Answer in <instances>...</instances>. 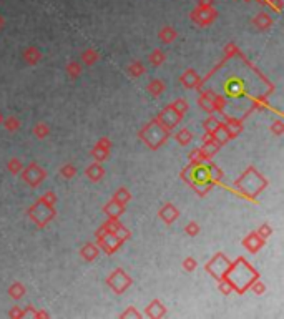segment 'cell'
<instances>
[{"label": "cell", "mask_w": 284, "mask_h": 319, "mask_svg": "<svg viewBox=\"0 0 284 319\" xmlns=\"http://www.w3.org/2000/svg\"><path fill=\"white\" fill-rule=\"evenodd\" d=\"M225 278L233 285L234 291L238 294H243L246 290H250L253 281H256L259 278V273L244 260V258H238L236 261L231 263V266H229Z\"/></svg>", "instance_id": "6da1fadb"}, {"label": "cell", "mask_w": 284, "mask_h": 319, "mask_svg": "<svg viewBox=\"0 0 284 319\" xmlns=\"http://www.w3.org/2000/svg\"><path fill=\"white\" fill-rule=\"evenodd\" d=\"M234 186H236V190L239 191V195H243L247 200L255 201L256 196L268 186V180H266L255 166H250L236 180Z\"/></svg>", "instance_id": "7a4b0ae2"}, {"label": "cell", "mask_w": 284, "mask_h": 319, "mask_svg": "<svg viewBox=\"0 0 284 319\" xmlns=\"http://www.w3.org/2000/svg\"><path fill=\"white\" fill-rule=\"evenodd\" d=\"M138 136H140L152 150H158L163 143H166L168 136H170V130H168L166 126H163L158 122V118H155L147 126H143Z\"/></svg>", "instance_id": "3957f363"}, {"label": "cell", "mask_w": 284, "mask_h": 319, "mask_svg": "<svg viewBox=\"0 0 284 319\" xmlns=\"http://www.w3.org/2000/svg\"><path fill=\"white\" fill-rule=\"evenodd\" d=\"M28 218L32 220L39 228H45L53 218H55V208L48 206L42 200H39L35 204L28 208Z\"/></svg>", "instance_id": "277c9868"}, {"label": "cell", "mask_w": 284, "mask_h": 319, "mask_svg": "<svg viewBox=\"0 0 284 319\" xmlns=\"http://www.w3.org/2000/svg\"><path fill=\"white\" fill-rule=\"evenodd\" d=\"M131 276L130 274H126L125 271L122 268H117L113 271V273L108 276V279H106V285L112 288V291L115 294H122L125 293L128 288L131 286Z\"/></svg>", "instance_id": "5b68a950"}, {"label": "cell", "mask_w": 284, "mask_h": 319, "mask_svg": "<svg viewBox=\"0 0 284 319\" xmlns=\"http://www.w3.org/2000/svg\"><path fill=\"white\" fill-rule=\"evenodd\" d=\"M229 266H231V261H229L223 253H218V255H215L208 261L206 271L213 276L215 279H221V278H225V274L228 273Z\"/></svg>", "instance_id": "8992f818"}, {"label": "cell", "mask_w": 284, "mask_h": 319, "mask_svg": "<svg viewBox=\"0 0 284 319\" xmlns=\"http://www.w3.org/2000/svg\"><path fill=\"white\" fill-rule=\"evenodd\" d=\"M190 19L199 27H206L218 19V10L215 7H196L191 12Z\"/></svg>", "instance_id": "52a82bcc"}, {"label": "cell", "mask_w": 284, "mask_h": 319, "mask_svg": "<svg viewBox=\"0 0 284 319\" xmlns=\"http://www.w3.org/2000/svg\"><path fill=\"white\" fill-rule=\"evenodd\" d=\"M20 176H22V180H23V182H25L27 185L33 186V188H35V186H39V185L45 180L47 171L44 170V168H40L37 163H30V165H27V166L22 170Z\"/></svg>", "instance_id": "ba28073f"}, {"label": "cell", "mask_w": 284, "mask_h": 319, "mask_svg": "<svg viewBox=\"0 0 284 319\" xmlns=\"http://www.w3.org/2000/svg\"><path fill=\"white\" fill-rule=\"evenodd\" d=\"M158 122L163 125V126H166L168 130H173L174 126H178V123L181 122V117L180 113L174 110V108L171 107V105H168V107H165L163 108V110L158 113Z\"/></svg>", "instance_id": "9c48e42d"}, {"label": "cell", "mask_w": 284, "mask_h": 319, "mask_svg": "<svg viewBox=\"0 0 284 319\" xmlns=\"http://www.w3.org/2000/svg\"><path fill=\"white\" fill-rule=\"evenodd\" d=\"M96 243H98V246L106 253V255H113V253L122 246V241H120L113 233H106L105 236L101 239H98Z\"/></svg>", "instance_id": "30bf717a"}, {"label": "cell", "mask_w": 284, "mask_h": 319, "mask_svg": "<svg viewBox=\"0 0 284 319\" xmlns=\"http://www.w3.org/2000/svg\"><path fill=\"white\" fill-rule=\"evenodd\" d=\"M264 243H266V239L259 236V234H258L256 231L250 233V234H247V236L243 239V246H244V248H246L247 251H250V253H258V251L264 246Z\"/></svg>", "instance_id": "8fae6325"}, {"label": "cell", "mask_w": 284, "mask_h": 319, "mask_svg": "<svg viewBox=\"0 0 284 319\" xmlns=\"http://www.w3.org/2000/svg\"><path fill=\"white\" fill-rule=\"evenodd\" d=\"M180 82L183 83V87H186V88H198V87H201V83H203L199 75L196 74V70H193V68L186 70L185 74L181 75Z\"/></svg>", "instance_id": "7c38bea8"}, {"label": "cell", "mask_w": 284, "mask_h": 319, "mask_svg": "<svg viewBox=\"0 0 284 319\" xmlns=\"http://www.w3.org/2000/svg\"><path fill=\"white\" fill-rule=\"evenodd\" d=\"M125 209H126V204H122L115 200H110L105 206H103V211L108 218H115V220H120V216L125 215Z\"/></svg>", "instance_id": "4fadbf2b"}, {"label": "cell", "mask_w": 284, "mask_h": 319, "mask_svg": "<svg viewBox=\"0 0 284 319\" xmlns=\"http://www.w3.org/2000/svg\"><path fill=\"white\" fill-rule=\"evenodd\" d=\"M158 215H160V218L166 223V225H171V223L178 218L180 211H178V208L174 206L173 203H166L165 206H161V209L158 211Z\"/></svg>", "instance_id": "5bb4252c"}, {"label": "cell", "mask_w": 284, "mask_h": 319, "mask_svg": "<svg viewBox=\"0 0 284 319\" xmlns=\"http://www.w3.org/2000/svg\"><path fill=\"white\" fill-rule=\"evenodd\" d=\"M253 25H255V28L259 30V32H264V30L271 28V25H273V17L269 14H266V12H261V14L255 15Z\"/></svg>", "instance_id": "9a60e30c"}, {"label": "cell", "mask_w": 284, "mask_h": 319, "mask_svg": "<svg viewBox=\"0 0 284 319\" xmlns=\"http://www.w3.org/2000/svg\"><path fill=\"white\" fill-rule=\"evenodd\" d=\"M166 314V308L161 304V301L160 299H153L152 303L148 304V308L147 311H145V316L147 317H163Z\"/></svg>", "instance_id": "2e32d148"}, {"label": "cell", "mask_w": 284, "mask_h": 319, "mask_svg": "<svg viewBox=\"0 0 284 319\" xmlns=\"http://www.w3.org/2000/svg\"><path fill=\"white\" fill-rule=\"evenodd\" d=\"M87 176L92 180V182H100L101 178H103V174H105V168L101 166V163H98V161H93L92 165H90L87 168Z\"/></svg>", "instance_id": "e0dca14e"}, {"label": "cell", "mask_w": 284, "mask_h": 319, "mask_svg": "<svg viewBox=\"0 0 284 319\" xmlns=\"http://www.w3.org/2000/svg\"><path fill=\"white\" fill-rule=\"evenodd\" d=\"M98 255H100V246H96L95 243H87L85 246H82L80 250V256L85 261H93Z\"/></svg>", "instance_id": "ac0fdd59"}, {"label": "cell", "mask_w": 284, "mask_h": 319, "mask_svg": "<svg viewBox=\"0 0 284 319\" xmlns=\"http://www.w3.org/2000/svg\"><path fill=\"white\" fill-rule=\"evenodd\" d=\"M223 125L226 126L228 133L231 138H236L241 131H243V123H241V120L238 118H228L226 122H223Z\"/></svg>", "instance_id": "d6986e66"}, {"label": "cell", "mask_w": 284, "mask_h": 319, "mask_svg": "<svg viewBox=\"0 0 284 319\" xmlns=\"http://www.w3.org/2000/svg\"><path fill=\"white\" fill-rule=\"evenodd\" d=\"M23 60H25L28 65H37L42 60V52L33 45L27 47V49L23 50Z\"/></svg>", "instance_id": "ffe728a7"}, {"label": "cell", "mask_w": 284, "mask_h": 319, "mask_svg": "<svg viewBox=\"0 0 284 319\" xmlns=\"http://www.w3.org/2000/svg\"><path fill=\"white\" fill-rule=\"evenodd\" d=\"M158 39L163 42V44H173V42L178 39V32H176V30H174L173 27L166 25V27H163V28L160 30Z\"/></svg>", "instance_id": "44dd1931"}, {"label": "cell", "mask_w": 284, "mask_h": 319, "mask_svg": "<svg viewBox=\"0 0 284 319\" xmlns=\"http://www.w3.org/2000/svg\"><path fill=\"white\" fill-rule=\"evenodd\" d=\"M203 143H204V147H203L201 150L204 152V155L208 156V158H211V156H213L215 153H218V152H220V147H221V145L215 140L213 136L208 138V140H204Z\"/></svg>", "instance_id": "7402d4cb"}, {"label": "cell", "mask_w": 284, "mask_h": 319, "mask_svg": "<svg viewBox=\"0 0 284 319\" xmlns=\"http://www.w3.org/2000/svg\"><path fill=\"white\" fill-rule=\"evenodd\" d=\"M213 138L220 143V145H225V143H228L229 138H231V136H229V133H228L226 126L223 125V122L218 125V128H216V130L213 131Z\"/></svg>", "instance_id": "603a6c76"}, {"label": "cell", "mask_w": 284, "mask_h": 319, "mask_svg": "<svg viewBox=\"0 0 284 319\" xmlns=\"http://www.w3.org/2000/svg\"><path fill=\"white\" fill-rule=\"evenodd\" d=\"M108 155H110V148H105L103 145H100V143H96L95 148L92 150V156L95 161H98V163H101L103 160L108 158Z\"/></svg>", "instance_id": "cb8c5ba5"}, {"label": "cell", "mask_w": 284, "mask_h": 319, "mask_svg": "<svg viewBox=\"0 0 284 319\" xmlns=\"http://www.w3.org/2000/svg\"><path fill=\"white\" fill-rule=\"evenodd\" d=\"M147 90H148L150 95H153V97H160V95L166 90V87H165V83H163L161 80H158V78H156V80H152V82L148 83Z\"/></svg>", "instance_id": "d4e9b609"}, {"label": "cell", "mask_w": 284, "mask_h": 319, "mask_svg": "<svg viewBox=\"0 0 284 319\" xmlns=\"http://www.w3.org/2000/svg\"><path fill=\"white\" fill-rule=\"evenodd\" d=\"M98 52L93 50V49H87L85 52L82 53V62L87 65V67H92V65H95L96 62H98Z\"/></svg>", "instance_id": "484cf974"}, {"label": "cell", "mask_w": 284, "mask_h": 319, "mask_svg": "<svg viewBox=\"0 0 284 319\" xmlns=\"http://www.w3.org/2000/svg\"><path fill=\"white\" fill-rule=\"evenodd\" d=\"M9 294H10L12 299H20L23 294H25V286H23L20 281L12 282L10 288H9Z\"/></svg>", "instance_id": "4316f807"}, {"label": "cell", "mask_w": 284, "mask_h": 319, "mask_svg": "<svg viewBox=\"0 0 284 319\" xmlns=\"http://www.w3.org/2000/svg\"><path fill=\"white\" fill-rule=\"evenodd\" d=\"M206 166H208V173H209L211 182H213L215 185H216V183H220V182H221V178H223L221 168H218V165L213 163V161H209V163H206Z\"/></svg>", "instance_id": "83f0119b"}, {"label": "cell", "mask_w": 284, "mask_h": 319, "mask_svg": "<svg viewBox=\"0 0 284 319\" xmlns=\"http://www.w3.org/2000/svg\"><path fill=\"white\" fill-rule=\"evenodd\" d=\"M174 140H176V141L180 143V145L186 147V145H190V143L193 141V135H191V131H190V130L181 128V130H178V133L174 135Z\"/></svg>", "instance_id": "f1b7e54d"}, {"label": "cell", "mask_w": 284, "mask_h": 319, "mask_svg": "<svg viewBox=\"0 0 284 319\" xmlns=\"http://www.w3.org/2000/svg\"><path fill=\"white\" fill-rule=\"evenodd\" d=\"M113 200L122 203V204H126L130 200H131V193L128 191V188H125V186H122V188H118L117 191H115L113 195Z\"/></svg>", "instance_id": "f546056e"}, {"label": "cell", "mask_w": 284, "mask_h": 319, "mask_svg": "<svg viewBox=\"0 0 284 319\" xmlns=\"http://www.w3.org/2000/svg\"><path fill=\"white\" fill-rule=\"evenodd\" d=\"M221 122L218 120V117H213V115H209L206 120H204L203 122V128H204V133H211L213 135V131L218 128V125H220Z\"/></svg>", "instance_id": "4dcf8cb0"}, {"label": "cell", "mask_w": 284, "mask_h": 319, "mask_svg": "<svg viewBox=\"0 0 284 319\" xmlns=\"http://www.w3.org/2000/svg\"><path fill=\"white\" fill-rule=\"evenodd\" d=\"M145 72H147V68H145V65L141 63V62H138V60H135V62H131L130 65H128V74L131 75V77H135V78H138V77H141Z\"/></svg>", "instance_id": "1f68e13d"}, {"label": "cell", "mask_w": 284, "mask_h": 319, "mask_svg": "<svg viewBox=\"0 0 284 319\" xmlns=\"http://www.w3.org/2000/svg\"><path fill=\"white\" fill-rule=\"evenodd\" d=\"M150 60V63L155 65V67H160L161 63H165V60H166V55H165V52L160 50V49H156L152 52V55L148 57Z\"/></svg>", "instance_id": "d6a6232c"}, {"label": "cell", "mask_w": 284, "mask_h": 319, "mask_svg": "<svg viewBox=\"0 0 284 319\" xmlns=\"http://www.w3.org/2000/svg\"><path fill=\"white\" fill-rule=\"evenodd\" d=\"M208 160V156L204 155V152L201 148H196V150H193V152L190 153V161H191V165H199V163H204V161Z\"/></svg>", "instance_id": "836d02e7"}, {"label": "cell", "mask_w": 284, "mask_h": 319, "mask_svg": "<svg viewBox=\"0 0 284 319\" xmlns=\"http://www.w3.org/2000/svg\"><path fill=\"white\" fill-rule=\"evenodd\" d=\"M33 135L42 140V138H45V136L50 135V128H48V125H47V123H44V122H37V123H35V126H33Z\"/></svg>", "instance_id": "e575fe53"}, {"label": "cell", "mask_w": 284, "mask_h": 319, "mask_svg": "<svg viewBox=\"0 0 284 319\" xmlns=\"http://www.w3.org/2000/svg\"><path fill=\"white\" fill-rule=\"evenodd\" d=\"M113 234H115V236H117L122 243L128 241V239L131 238V231L128 230V228H125V226L122 225V223H120V225L117 226V230L113 231Z\"/></svg>", "instance_id": "d590c367"}, {"label": "cell", "mask_w": 284, "mask_h": 319, "mask_svg": "<svg viewBox=\"0 0 284 319\" xmlns=\"http://www.w3.org/2000/svg\"><path fill=\"white\" fill-rule=\"evenodd\" d=\"M4 126H5V130H9V131H17L20 128V122H19V118H15V117H9V118H4Z\"/></svg>", "instance_id": "8d00e7d4"}, {"label": "cell", "mask_w": 284, "mask_h": 319, "mask_svg": "<svg viewBox=\"0 0 284 319\" xmlns=\"http://www.w3.org/2000/svg\"><path fill=\"white\" fill-rule=\"evenodd\" d=\"M75 174H77V168L72 165V163H66V165H63L62 168H60V176L65 178V180L74 178Z\"/></svg>", "instance_id": "74e56055"}, {"label": "cell", "mask_w": 284, "mask_h": 319, "mask_svg": "<svg viewBox=\"0 0 284 319\" xmlns=\"http://www.w3.org/2000/svg\"><path fill=\"white\" fill-rule=\"evenodd\" d=\"M7 170H9L12 174H20V173H22V170H23L22 161H20V160H17V158H12V160H9V163H7Z\"/></svg>", "instance_id": "f35d334b"}, {"label": "cell", "mask_w": 284, "mask_h": 319, "mask_svg": "<svg viewBox=\"0 0 284 319\" xmlns=\"http://www.w3.org/2000/svg\"><path fill=\"white\" fill-rule=\"evenodd\" d=\"M66 74H68L70 78H78L82 74V65L78 62H72L66 65Z\"/></svg>", "instance_id": "ab89813d"}, {"label": "cell", "mask_w": 284, "mask_h": 319, "mask_svg": "<svg viewBox=\"0 0 284 319\" xmlns=\"http://www.w3.org/2000/svg\"><path fill=\"white\" fill-rule=\"evenodd\" d=\"M171 107L174 108V110H176L181 117L185 115L186 112H188V103H186V101L183 100V98H178V100H174L173 103H171Z\"/></svg>", "instance_id": "60d3db41"}, {"label": "cell", "mask_w": 284, "mask_h": 319, "mask_svg": "<svg viewBox=\"0 0 284 319\" xmlns=\"http://www.w3.org/2000/svg\"><path fill=\"white\" fill-rule=\"evenodd\" d=\"M256 233H258L261 238L268 239V238L271 236V234H273V228H271V226L268 225V223H263V225L258 228V231H256Z\"/></svg>", "instance_id": "b9f144b4"}, {"label": "cell", "mask_w": 284, "mask_h": 319, "mask_svg": "<svg viewBox=\"0 0 284 319\" xmlns=\"http://www.w3.org/2000/svg\"><path fill=\"white\" fill-rule=\"evenodd\" d=\"M218 281H220V291H221L223 294H231V293L234 291L233 285H231V282H229L226 278H221V279H218Z\"/></svg>", "instance_id": "7bdbcfd3"}, {"label": "cell", "mask_w": 284, "mask_h": 319, "mask_svg": "<svg viewBox=\"0 0 284 319\" xmlns=\"http://www.w3.org/2000/svg\"><path fill=\"white\" fill-rule=\"evenodd\" d=\"M42 201H44L45 204H48V206H53L55 208V203H57V195L53 193V191H47V193L40 198Z\"/></svg>", "instance_id": "ee69618b"}, {"label": "cell", "mask_w": 284, "mask_h": 319, "mask_svg": "<svg viewBox=\"0 0 284 319\" xmlns=\"http://www.w3.org/2000/svg\"><path fill=\"white\" fill-rule=\"evenodd\" d=\"M199 230H201V228H199V225L196 221H190L185 228V231H186L188 236H196V234L199 233Z\"/></svg>", "instance_id": "f6af8a7d"}, {"label": "cell", "mask_w": 284, "mask_h": 319, "mask_svg": "<svg viewBox=\"0 0 284 319\" xmlns=\"http://www.w3.org/2000/svg\"><path fill=\"white\" fill-rule=\"evenodd\" d=\"M271 131H273V135L281 136L284 133V123L281 122V120H276V122L271 123Z\"/></svg>", "instance_id": "bcb514c9"}, {"label": "cell", "mask_w": 284, "mask_h": 319, "mask_svg": "<svg viewBox=\"0 0 284 319\" xmlns=\"http://www.w3.org/2000/svg\"><path fill=\"white\" fill-rule=\"evenodd\" d=\"M198 266V261L195 260V258H185V261H183V269L185 271H188V273H191V271H195Z\"/></svg>", "instance_id": "7dc6e473"}, {"label": "cell", "mask_w": 284, "mask_h": 319, "mask_svg": "<svg viewBox=\"0 0 284 319\" xmlns=\"http://www.w3.org/2000/svg\"><path fill=\"white\" fill-rule=\"evenodd\" d=\"M251 290H253V293L255 294H264V291H266V286H264V282L263 281H259V278L256 279V281H253V285L250 286Z\"/></svg>", "instance_id": "c3c4849f"}, {"label": "cell", "mask_w": 284, "mask_h": 319, "mask_svg": "<svg viewBox=\"0 0 284 319\" xmlns=\"http://www.w3.org/2000/svg\"><path fill=\"white\" fill-rule=\"evenodd\" d=\"M120 317H133V319H138V317H141V314H140V312H138L135 308H133V306H130V308H126L123 312H122V314H120Z\"/></svg>", "instance_id": "681fc988"}, {"label": "cell", "mask_w": 284, "mask_h": 319, "mask_svg": "<svg viewBox=\"0 0 284 319\" xmlns=\"http://www.w3.org/2000/svg\"><path fill=\"white\" fill-rule=\"evenodd\" d=\"M233 55H239V52H238V47L233 44V42H229V44L225 47V57L229 58V57H233Z\"/></svg>", "instance_id": "f907efd6"}, {"label": "cell", "mask_w": 284, "mask_h": 319, "mask_svg": "<svg viewBox=\"0 0 284 319\" xmlns=\"http://www.w3.org/2000/svg\"><path fill=\"white\" fill-rule=\"evenodd\" d=\"M261 4L269 5V7L274 9L276 12H281L282 10V0H261Z\"/></svg>", "instance_id": "816d5d0a"}, {"label": "cell", "mask_w": 284, "mask_h": 319, "mask_svg": "<svg viewBox=\"0 0 284 319\" xmlns=\"http://www.w3.org/2000/svg\"><path fill=\"white\" fill-rule=\"evenodd\" d=\"M9 316H10V317H22V316H23V309L19 308V306H14V308L10 309Z\"/></svg>", "instance_id": "f5cc1de1"}, {"label": "cell", "mask_w": 284, "mask_h": 319, "mask_svg": "<svg viewBox=\"0 0 284 319\" xmlns=\"http://www.w3.org/2000/svg\"><path fill=\"white\" fill-rule=\"evenodd\" d=\"M198 7H215V0H198Z\"/></svg>", "instance_id": "db71d44e"}, {"label": "cell", "mask_w": 284, "mask_h": 319, "mask_svg": "<svg viewBox=\"0 0 284 319\" xmlns=\"http://www.w3.org/2000/svg\"><path fill=\"white\" fill-rule=\"evenodd\" d=\"M28 316L35 317V309H33V308H30V306H27V308L23 309V316H22V317H28Z\"/></svg>", "instance_id": "11a10c76"}, {"label": "cell", "mask_w": 284, "mask_h": 319, "mask_svg": "<svg viewBox=\"0 0 284 319\" xmlns=\"http://www.w3.org/2000/svg\"><path fill=\"white\" fill-rule=\"evenodd\" d=\"M35 317H48V312L47 311H37L35 312Z\"/></svg>", "instance_id": "9f6ffc18"}, {"label": "cell", "mask_w": 284, "mask_h": 319, "mask_svg": "<svg viewBox=\"0 0 284 319\" xmlns=\"http://www.w3.org/2000/svg\"><path fill=\"white\" fill-rule=\"evenodd\" d=\"M4 25H5V20H4V17H2V15H0V30H2V28H4Z\"/></svg>", "instance_id": "6f0895ef"}, {"label": "cell", "mask_w": 284, "mask_h": 319, "mask_svg": "<svg viewBox=\"0 0 284 319\" xmlns=\"http://www.w3.org/2000/svg\"><path fill=\"white\" fill-rule=\"evenodd\" d=\"M2 122H4V115H2V112H0V125H2Z\"/></svg>", "instance_id": "680465c9"}]
</instances>
